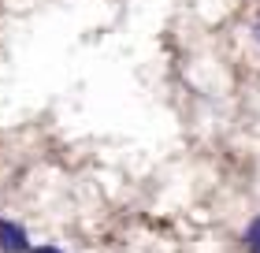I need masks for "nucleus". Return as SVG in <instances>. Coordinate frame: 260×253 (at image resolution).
Listing matches in <instances>:
<instances>
[{"label": "nucleus", "mask_w": 260, "mask_h": 253, "mask_svg": "<svg viewBox=\"0 0 260 253\" xmlns=\"http://www.w3.org/2000/svg\"><path fill=\"white\" fill-rule=\"evenodd\" d=\"M245 242H249V249H253V253H260V216L249 223V235H245Z\"/></svg>", "instance_id": "nucleus-2"}, {"label": "nucleus", "mask_w": 260, "mask_h": 253, "mask_svg": "<svg viewBox=\"0 0 260 253\" xmlns=\"http://www.w3.org/2000/svg\"><path fill=\"white\" fill-rule=\"evenodd\" d=\"M34 253H60V249H52V246H41V249H34Z\"/></svg>", "instance_id": "nucleus-3"}, {"label": "nucleus", "mask_w": 260, "mask_h": 253, "mask_svg": "<svg viewBox=\"0 0 260 253\" xmlns=\"http://www.w3.org/2000/svg\"><path fill=\"white\" fill-rule=\"evenodd\" d=\"M0 249L4 253H26L30 242H26V231L15 223H8V220H0Z\"/></svg>", "instance_id": "nucleus-1"}]
</instances>
